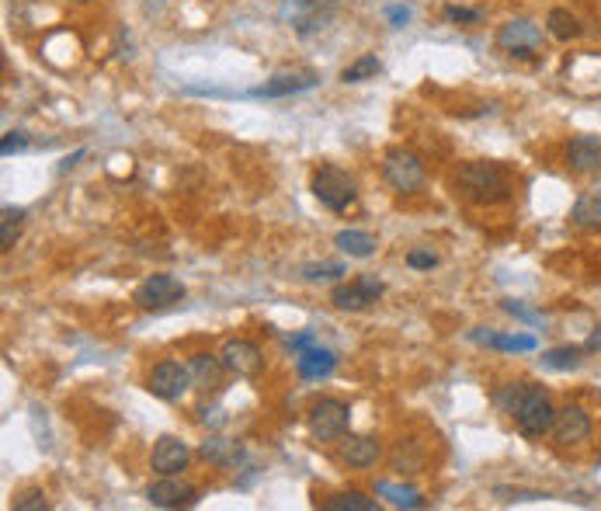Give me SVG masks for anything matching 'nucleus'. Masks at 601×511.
<instances>
[{
	"label": "nucleus",
	"mask_w": 601,
	"mask_h": 511,
	"mask_svg": "<svg viewBox=\"0 0 601 511\" xmlns=\"http://www.w3.org/2000/svg\"><path fill=\"white\" fill-rule=\"evenodd\" d=\"M456 188L463 199L476 202V206H497V202H508L515 192L508 171L494 160H466L456 171Z\"/></svg>",
	"instance_id": "obj_1"
},
{
	"label": "nucleus",
	"mask_w": 601,
	"mask_h": 511,
	"mask_svg": "<svg viewBox=\"0 0 601 511\" xmlns=\"http://www.w3.org/2000/svg\"><path fill=\"white\" fill-rule=\"evenodd\" d=\"M310 188H313V199H317L324 209H331V213H348V209L358 202L355 178H351L348 171H341V167H334V164L320 167V171L313 174Z\"/></svg>",
	"instance_id": "obj_2"
},
{
	"label": "nucleus",
	"mask_w": 601,
	"mask_h": 511,
	"mask_svg": "<svg viewBox=\"0 0 601 511\" xmlns=\"http://www.w3.org/2000/svg\"><path fill=\"white\" fill-rule=\"evenodd\" d=\"M497 46L515 60H539L546 53V32L529 18H511L497 28Z\"/></svg>",
	"instance_id": "obj_3"
},
{
	"label": "nucleus",
	"mask_w": 601,
	"mask_h": 511,
	"mask_svg": "<svg viewBox=\"0 0 601 511\" xmlns=\"http://www.w3.org/2000/svg\"><path fill=\"white\" fill-rule=\"evenodd\" d=\"M515 425L518 432L525 438H542L553 432V421H556V411H553V400L542 393V386H525L522 400H518L515 407Z\"/></svg>",
	"instance_id": "obj_4"
},
{
	"label": "nucleus",
	"mask_w": 601,
	"mask_h": 511,
	"mask_svg": "<svg viewBox=\"0 0 601 511\" xmlns=\"http://www.w3.org/2000/svg\"><path fill=\"white\" fill-rule=\"evenodd\" d=\"M383 178H386V185L400 195L417 192V188L424 185L421 157H417L414 150H407V146H393V150L383 157Z\"/></svg>",
	"instance_id": "obj_5"
},
{
	"label": "nucleus",
	"mask_w": 601,
	"mask_h": 511,
	"mask_svg": "<svg viewBox=\"0 0 601 511\" xmlns=\"http://www.w3.org/2000/svg\"><path fill=\"white\" fill-rule=\"evenodd\" d=\"M306 425H310V435L317 438V442H341L351 428V411H348V404H341V400L324 397L310 407Z\"/></svg>",
	"instance_id": "obj_6"
},
{
	"label": "nucleus",
	"mask_w": 601,
	"mask_h": 511,
	"mask_svg": "<svg viewBox=\"0 0 601 511\" xmlns=\"http://www.w3.org/2000/svg\"><path fill=\"white\" fill-rule=\"evenodd\" d=\"M334 7L327 0H282L278 7V18L289 28H296L299 35H313L331 21Z\"/></svg>",
	"instance_id": "obj_7"
},
{
	"label": "nucleus",
	"mask_w": 601,
	"mask_h": 511,
	"mask_svg": "<svg viewBox=\"0 0 601 511\" xmlns=\"http://www.w3.org/2000/svg\"><path fill=\"white\" fill-rule=\"evenodd\" d=\"M181 299H185V286L167 272H157L150 275V279H143L133 292V303L139 310H167V306L181 303Z\"/></svg>",
	"instance_id": "obj_8"
},
{
	"label": "nucleus",
	"mask_w": 601,
	"mask_h": 511,
	"mask_svg": "<svg viewBox=\"0 0 601 511\" xmlns=\"http://www.w3.org/2000/svg\"><path fill=\"white\" fill-rule=\"evenodd\" d=\"M383 292H386V286L376 279V275H358V279L341 282V286L331 292V303L344 313H358V310H369L372 303H379Z\"/></svg>",
	"instance_id": "obj_9"
},
{
	"label": "nucleus",
	"mask_w": 601,
	"mask_h": 511,
	"mask_svg": "<svg viewBox=\"0 0 601 511\" xmlns=\"http://www.w3.org/2000/svg\"><path fill=\"white\" fill-rule=\"evenodd\" d=\"M188 386H192V369L181 365V362H171V359L153 365L150 379H146V390H150L157 400H167V404H174V400L185 397Z\"/></svg>",
	"instance_id": "obj_10"
},
{
	"label": "nucleus",
	"mask_w": 601,
	"mask_h": 511,
	"mask_svg": "<svg viewBox=\"0 0 601 511\" xmlns=\"http://www.w3.org/2000/svg\"><path fill=\"white\" fill-rule=\"evenodd\" d=\"M219 359H223L226 372H233V376H240V379L258 376V372L265 369V355H261V348L254 345V341H244V338L226 341L223 352H219Z\"/></svg>",
	"instance_id": "obj_11"
},
{
	"label": "nucleus",
	"mask_w": 601,
	"mask_h": 511,
	"mask_svg": "<svg viewBox=\"0 0 601 511\" xmlns=\"http://www.w3.org/2000/svg\"><path fill=\"white\" fill-rule=\"evenodd\" d=\"M146 498H150L153 508H192L199 505V487L185 484L178 477H160L157 484H150Z\"/></svg>",
	"instance_id": "obj_12"
},
{
	"label": "nucleus",
	"mask_w": 601,
	"mask_h": 511,
	"mask_svg": "<svg viewBox=\"0 0 601 511\" xmlns=\"http://www.w3.org/2000/svg\"><path fill=\"white\" fill-rule=\"evenodd\" d=\"M553 438L560 445H581L591 438V414L581 404H567L563 411H556L553 421Z\"/></svg>",
	"instance_id": "obj_13"
},
{
	"label": "nucleus",
	"mask_w": 601,
	"mask_h": 511,
	"mask_svg": "<svg viewBox=\"0 0 601 511\" xmlns=\"http://www.w3.org/2000/svg\"><path fill=\"white\" fill-rule=\"evenodd\" d=\"M188 459H192V449H188L181 438L164 435V438H157V445H153L150 466H153V473H160V477H178V473L188 466Z\"/></svg>",
	"instance_id": "obj_14"
},
{
	"label": "nucleus",
	"mask_w": 601,
	"mask_h": 511,
	"mask_svg": "<svg viewBox=\"0 0 601 511\" xmlns=\"http://www.w3.org/2000/svg\"><path fill=\"white\" fill-rule=\"evenodd\" d=\"M567 167L574 174H598L601 171V136L581 133L567 143Z\"/></svg>",
	"instance_id": "obj_15"
},
{
	"label": "nucleus",
	"mask_w": 601,
	"mask_h": 511,
	"mask_svg": "<svg viewBox=\"0 0 601 511\" xmlns=\"http://www.w3.org/2000/svg\"><path fill=\"white\" fill-rule=\"evenodd\" d=\"M379 452H383V445H379V438H372V435H348L341 445V459L348 466H355V470L376 466Z\"/></svg>",
	"instance_id": "obj_16"
},
{
	"label": "nucleus",
	"mask_w": 601,
	"mask_h": 511,
	"mask_svg": "<svg viewBox=\"0 0 601 511\" xmlns=\"http://www.w3.org/2000/svg\"><path fill=\"white\" fill-rule=\"evenodd\" d=\"M188 369H192V386H195V390L209 393V390H219V383H223L226 365H223V359H219V355L199 352V355H192V362H188Z\"/></svg>",
	"instance_id": "obj_17"
},
{
	"label": "nucleus",
	"mask_w": 601,
	"mask_h": 511,
	"mask_svg": "<svg viewBox=\"0 0 601 511\" xmlns=\"http://www.w3.org/2000/svg\"><path fill=\"white\" fill-rule=\"evenodd\" d=\"M313 84H317V77H313V73L282 70V73H275L268 84H261L254 94H258V98H285V94H299V91H306V87H313Z\"/></svg>",
	"instance_id": "obj_18"
},
{
	"label": "nucleus",
	"mask_w": 601,
	"mask_h": 511,
	"mask_svg": "<svg viewBox=\"0 0 601 511\" xmlns=\"http://www.w3.org/2000/svg\"><path fill=\"white\" fill-rule=\"evenodd\" d=\"M296 369L303 379H327L337 369V355L331 352V348L310 345L296 355Z\"/></svg>",
	"instance_id": "obj_19"
},
{
	"label": "nucleus",
	"mask_w": 601,
	"mask_h": 511,
	"mask_svg": "<svg viewBox=\"0 0 601 511\" xmlns=\"http://www.w3.org/2000/svg\"><path fill=\"white\" fill-rule=\"evenodd\" d=\"M199 456L205 459V463H212V466H237L240 442L223 438V435H212V438H205V442L199 445Z\"/></svg>",
	"instance_id": "obj_20"
},
{
	"label": "nucleus",
	"mask_w": 601,
	"mask_h": 511,
	"mask_svg": "<svg viewBox=\"0 0 601 511\" xmlns=\"http://www.w3.org/2000/svg\"><path fill=\"white\" fill-rule=\"evenodd\" d=\"M546 32L553 35V39H560V42H574V39H581L584 25H581V18H577L574 11H567V7H553V11H549V18H546Z\"/></svg>",
	"instance_id": "obj_21"
},
{
	"label": "nucleus",
	"mask_w": 601,
	"mask_h": 511,
	"mask_svg": "<svg viewBox=\"0 0 601 511\" xmlns=\"http://www.w3.org/2000/svg\"><path fill=\"white\" fill-rule=\"evenodd\" d=\"M334 247L348 258H372L376 254V237L365 230H341L334 237Z\"/></svg>",
	"instance_id": "obj_22"
},
{
	"label": "nucleus",
	"mask_w": 601,
	"mask_h": 511,
	"mask_svg": "<svg viewBox=\"0 0 601 511\" xmlns=\"http://www.w3.org/2000/svg\"><path fill=\"white\" fill-rule=\"evenodd\" d=\"M473 341L490 348H501V352H532L535 338L532 334H497V331H476Z\"/></svg>",
	"instance_id": "obj_23"
},
{
	"label": "nucleus",
	"mask_w": 601,
	"mask_h": 511,
	"mask_svg": "<svg viewBox=\"0 0 601 511\" xmlns=\"http://www.w3.org/2000/svg\"><path fill=\"white\" fill-rule=\"evenodd\" d=\"M570 219H574L577 226H584V230L601 226V195L598 192H584L581 199L574 202V209H570Z\"/></svg>",
	"instance_id": "obj_24"
},
{
	"label": "nucleus",
	"mask_w": 601,
	"mask_h": 511,
	"mask_svg": "<svg viewBox=\"0 0 601 511\" xmlns=\"http://www.w3.org/2000/svg\"><path fill=\"white\" fill-rule=\"evenodd\" d=\"M376 491L383 494L393 508H424V498L414 491V487H397V484H390V480H379Z\"/></svg>",
	"instance_id": "obj_25"
},
{
	"label": "nucleus",
	"mask_w": 601,
	"mask_h": 511,
	"mask_svg": "<svg viewBox=\"0 0 601 511\" xmlns=\"http://www.w3.org/2000/svg\"><path fill=\"white\" fill-rule=\"evenodd\" d=\"M320 508H324V511H376V501L365 498V494H358V491H344V494L327 498Z\"/></svg>",
	"instance_id": "obj_26"
},
{
	"label": "nucleus",
	"mask_w": 601,
	"mask_h": 511,
	"mask_svg": "<svg viewBox=\"0 0 601 511\" xmlns=\"http://www.w3.org/2000/svg\"><path fill=\"white\" fill-rule=\"evenodd\" d=\"M0 251H11L14 247V237H18L21 223H25V209H14V206H4L0 213Z\"/></svg>",
	"instance_id": "obj_27"
},
{
	"label": "nucleus",
	"mask_w": 601,
	"mask_h": 511,
	"mask_svg": "<svg viewBox=\"0 0 601 511\" xmlns=\"http://www.w3.org/2000/svg\"><path fill=\"white\" fill-rule=\"evenodd\" d=\"M379 73V60H376V53H365V56H358L351 67H344V73H341V80L344 84H362V80H372Z\"/></svg>",
	"instance_id": "obj_28"
},
{
	"label": "nucleus",
	"mask_w": 601,
	"mask_h": 511,
	"mask_svg": "<svg viewBox=\"0 0 601 511\" xmlns=\"http://www.w3.org/2000/svg\"><path fill=\"white\" fill-rule=\"evenodd\" d=\"M581 359H584V348H553V352L542 355V365L567 372V369H577V365H581Z\"/></svg>",
	"instance_id": "obj_29"
},
{
	"label": "nucleus",
	"mask_w": 601,
	"mask_h": 511,
	"mask_svg": "<svg viewBox=\"0 0 601 511\" xmlns=\"http://www.w3.org/2000/svg\"><path fill=\"white\" fill-rule=\"evenodd\" d=\"M525 386H529V383H508V386H501V390L494 393V404L501 407L504 414H515V407H518V400H522Z\"/></svg>",
	"instance_id": "obj_30"
},
{
	"label": "nucleus",
	"mask_w": 601,
	"mask_h": 511,
	"mask_svg": "<svg viewBox=\"0 0 601 511\" xmlns=\"http://www.w3.org/2000/svg\"><path fill=\"white\" fill-rule=\"evenodd\" d=\"M348 272L344 265H337V261H320V265H306L303 275L310 282H324V279H341V275Z\"/></svg>",
	"instance_id": "obj_31"
},
{
	"label": "nucleus",
	"mask_w": 601,
	"mask_h": 511,
	"mask_svg": "<svg viewBox=\"0 0 601 511\" xmlns=\"http://www.w3.org/2000/svg\"><path fill=\"white\" fill-rule=\"evenodd\" d=\"M445 18H449L452 25H476V21H483V14L476 11V7H459V4H449V7H445Z\"/></svg>",
	"instance_id": "obj_32"
},
{
	"label": "nucleus",
	"mask_w": 601,
	"mask_h": 511,
	"mask_svg": "<svg viewBox=\"0 0 601 511\" xmlns=\"http://www.w3.org/2000/svg\"><path fill=\"white\" fill-rule=\"evenodd\" d=\"M46 508H49V501L42 491H25L18 501H14V511H46Z\"/></svg>",
	"instance_id": "obj_33"
},
{
	"label": "nucleus",
	"mask_w": 601,
	"mask_h": 511,
	"mask_svg": "<svg viewBox=\"0 0 601 511\" xmlns=\"http://www.w3.org/2000/svg\"><path fill=\"white\" fill-rule=\"evenodd\" d=\"M407 265L417 268V272H424V268H435L438 265V254L431 251V247H428V251H410L407 254Z\"/></svg>",
	"instance_id": "obj_34"
},
{
	"label": "nucleus",
	"mask_w": 601,
	"mask_h": 511,
	"mask_svg": "<svg viewBox=\"0 0 601 511\" xmlns=\"http://www.w3.org/2000/svg\"><path fill=\"white\" fill-rule=\"evenodd\" d=\"M25 146H28L25 133H7V136H4V143H0V153H4V157H11V153L25 150Z\"/></svg>",
	"instance_id": "obj_35"
},
{
	"label": "nucleus",
	"mask_w": 601,
	"mask_h": 511,
	"mask_svg": "<svg viewBox=\"0 0 601 511\" xmlns=\"http://www.w3.org/2000/svg\"><path fill=\"white\" fill-rule=\"evenodd\" d=\"M501 306L511 313V317H522V320H529V324H535V320H539V313L529 310V306H522V303H515V299H504Z\"/></svg>",
	"instance_id": "obj_36"
},
{
	"label": "nucleus",
	"mask_w": 601,
	"mask_h": 511,
	"mask_svg": "<svg viewBox=\"0 0 601 511\" xmlns=\"http://www.w3.org/2000/svg\"><path fill=\"white\" fill-rule=\"evenodd\" d=\"M386 18L393 21V28H407V21H410V7H400V4L386 7Z\"/></svg>",
	"instance_id": "obj_37"
},
{
	"label": "nucleus",
	"mask_w": 601,
	"mask_h": 511,
	"mask_svg": "<svg viewBox=\"0 0 601 511\" xmlns=\"http://www.w3.org/2000/svg\"><path fill=\"white\" fill-rule=\"evenodd\" d=\"M310 345H317V341H313V331H303V334H296V338H289V348L292 352H303V348H310Z\"/></svg>",
	"instance_id": "obj_38"
},
{
	"label": "nucleus",
	"mask_w": 601,
	"mask_h": 511,
	"mask_svg": "<svg viewBox=\"0 0 601 511\" xmlns=\"http://www.w3.org/2000/svg\"><path fill=\"white\" fill-rule=\"evenodd\" d=\"M584 352H601V334H598V331L591 334V341L584 345Z\"/></svg>",
	"instance_id": "obj_39"
},
{
	"label": "nucleus",
	"mask_w": 601,
	"mask_h": 511,
	"mask_svg": "<svg viewBox=\"0 0 601 511\" xmlns=\"http://www.w3.org/2000/svg\"><path fill=\"white\" fill-rule=\"evenodd\" d=\"M73 4H91V0H73Z\"/></svg>",
	"instance_id": "obj_40"
}]
</instances>
